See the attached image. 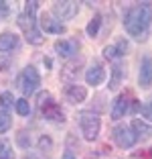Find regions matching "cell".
<instances>
[{
	"label": "cell",
	"mask_w": 152,
	"mask_h": 159,
	"mask_svg": "<svg viewBox=\"0 0 152 159\" xmlns=\"http://www.w3.org/2000/svg\"><path fill=\"white\" fill-rule=\"evenodd\" d=\"M150 23H152V2H138L130 6L124 16L126 33L134 37L136 41H146L150 35Z\"/></svg>",
	"instance_id": "cell-1"
},
{
	"label": "cell",
	"mask_w": 152,
	"mask_h": 159,
	"mask_svg": "<svg viewBox=\"0 0 152 159\" xmlns=\"http://www.w3.org/2000/svg\"><path fill=\"white\" fill-rule=\"evenodd\" d=\"M79 126H81V135L85 141H95L97 135H99V129H101V120L95 112L91 110H85L77 116Z\"/></svg>",
	"instance_id": "cell-2"
},
{
	"label": "cell",
	"mask_w": 152,
	"mask_h": 159,
	"mask_svg": "<svg viewBox=\"0 0 152 159\" xmlns=\"http://www.w3.org/2000/svg\"><path fill=\"white\" fill-rule=\"evenodd\" d=\"M39 108H41L43 116L51 122H65V112L61 110V106L51 98L49 92L39 94Z\"/></svg>",
	"instance_id": "cell-3"
},
{
	"label": "cell",
	"mask_w": 152,
	"mask_h": 159,
	"mask_svg": "<svg viewBox=\"0 0 152 159\" xmlns=\"http://www.w3.org/2000/svg\"><path fill=\"white\" fill-rule=\"evenodd\" d=\"M19 86H20V90H23L24 96L35 94V92H37V88L41 86V75H39V71L35 70L32 66H27L23 70V74H20Z\"/></svg>",
	"instance_id": "cell-4"
},
{
	"label": "cell",
	"mask_w": 152,
	"mask_h": 159,
	"mask_svg": "<svg viewBox=\"0 0 152 159\" xmlns=\"http://www.w3.org/2000/svg\"><path fill=\"white\" fill-rule=\"evenodd\" d=\"M114 141H116V145L120 147V149H130V147H134L136 145V135H134V131L130 129V126H126V125H118L114 129Z\"/></svg>",
	"instance_id": "cell-5"
},
{
	"label": "cell",
	"mask_w": 152,
	"mask_h": 159,
	"mask_svg": "<svg viewBox=\"0 0 152 159\" xmlns=\"http://www.w3.org/2000/svg\"><path fill=\"white\" fill-rule=\"evenodd\" d=\"M51 10L57 16V20H69L79 12V4L77 2H71V0H63V2H55Z\"/></svg>",
	"instance_id": "cell-6"
},
{
	"label": "cell",
	"mask_w": 152,
	"mask_h": 159,
	"mask_svg": "<svg viewBox=\"0 0 152 159\" xmlns=\"http://www.w3.org/2000/svg\"><path fill=\"white\" fill-rule=\"evenodd\" d=\"M103 80H106V70H103V66H101L99 61H93L91 66L87 67V71H85V82H87V86H99V84H103Z\"/></svg>",
	"instance_id": "cell-7"
},
{
	"label": "cell",
	"mask_w": 152,
	"mask_h": 159,
	"mask_svg": "<svg viewBox=\"0 0 152 159\" xmlns=\"http://www.w3.org/2000/svg\"><path fill=\"white\" fill-rule=\"evenodd\" d=\"M138 84L140 88H150L152 86V57L144 55L142 63H140V74H138Z\"/></svg>",
	"instance_id": "cell-8"
},
{
	"label": "cell",
	"mask_w": 152,
	"mask_h": 159,
	"mask_svg": "<svg viewBox=\"0 0 152 159\" xmlns=\"http://www.w3.org/2000/svg\"><path fill=\"white\" fill-rule=\"evenodd\" d=\"M81 67H83V59H81V57H79V59L69 61V63H65L63 70H61V80L75 84V80L79 78V74H81Z\"/></svg>",
	"instance_id": "cell-9"
},
{
	"label": "cell",
	"mask_w": 152,
	"mask_h": 159,
	"mask_svg": "<svg viewBox=\"0 0 152 159\" xmlns=\"http://www.w3.org/2000/svg\"><path fill=\"white\" fill-rule=\"evenodd\" d=\"M130 110V100H128V94H120V96H116V100L112 102V120H120L122 116H124L126 112Z\"/></svg>",
	"instance_id": "cell-10"
},
{
	"label": "cell",
	"mask_w": 152,
	"mask_h": 159,
	"mask_svg": "<svg viewBox=\"0 0 152 159\" xmlns=\"http://www.w3.org/2000/svg\"><path fill=\"white\" fill-rule=\"evenodd\" d=\"M41 29L45 31V33H51V35H63L67 29H65V25L61 23V20L53 19V16H49V14H41Z\"/></svg>",
	"instance_id": "cell-11"
},
{
	"label": "cell",
	"mask_w": 152,
	"mask_h": 159,
	"mask_svg": "<svg viewBox=\"0 0 152 159\" xmlns=\"http://www.w3.org/2000/svg\"><path fill=\"white\" fill-rule=\"evenodd\" d=\"M77 49H79V45L73 39H59V41H55V53L61 57H73L77 53Z\"/></svg>",
	"instance_id": "cell-12"
},
{
	"label": "cell",
	"mask_w": 152,
	"mask_h": 159,
	"mask_svg": "<svg viewBox=\"0 0 152 159\" xmlns=\"http://www.w3.org/2000/svg\"><path fill=\"white\" fill-rule=\"evenodd\" d=\"M65 98L69 100L71 104H81L83 100L87 98V90L79 84H69L65 88Z\"/></svg>",
	"instance_id": "cell-13"
},
{
	"label": "cell",
	"mask_w": 152,
	"mask_h": 159,
	"mask_svg": "<svg viewBox=\"0 0 152 159\" xmlns=\"http://www.w3.org/2000/svg\"><path fill=\"white\" fill-rule=\"evenodd\" d=\"M130 129L134 131V135H136V139H138V141H148L152 137V126L148 125V122L140 120V118H134Z\"/></svg>",
	"instance_id": "cell-14"
},
{
	"label": "cell",
	"mask_w": 152,
	"mask_h": 159,
	"mask_svg": "<svg viewBox=\"0 0 152 159\" xmlns=\"http://www.w3.org/2000/svg\"><path fill=\"white\" fill-rule=\"evenodd\" d=\"M19 43V37L14 33H2L0 35V51H12Z\"/></svg>",
	"instance_id": "cell-15"
},
{
	"label": "cell",
	"mask_w": 152,
	"mask_h": 159,
	"mask_svg": "<svg viewBox=\"0 0 152 159\" xmlns=\"http://www.w3.org/2000/svg\"><path fill=\"white\" fill-rule=\"evenodd\" d=\"M126 75V70L122 63H116L114 67H112V80H110V90H116L118 86H120V82L124 80Z\"/></svg>",
	"instance_id": "cell-16"
},
{
	"label": "cell",
	"mask_w": 152,
	"mask_h": 159,
	"mask_svg": "<svg viewBox=\"0 0 152 159\" xmlns=\"http://www.w3.org/2000/svg\"><path fill=\"white\" fill-rule=\"evenodd\" d=\"M19 27L24 31V35L31 33V31H35L37 29V25H35V19H32L31 14H20L19 16Z\"/></svg>",
	"instance_id": "cell-17"
},
{
	"label": "cell",
	"mask_w": 152,
	"mask_h": 159,
	"mask_svg": "<svg viewBox=\"0 0 152 159\" xmlns=\"http://www.w3.org/2000/svg\"><path fill=\"white\" fill-rule=\"evenodd\" d=\"M99 27H101V16H99V14H95V16H93V19L87 23V29H85V31H87L89 37H97Z\"/></svg>",
	"instance_id": "cell-18"
},
{
	"label": "cell",
	"mask_w": 152,
	"mask_h": 159,
	"mask_svg": "<svg viewBox=\"0 0 152 159\" xmlns=\"http://www.w3.org/2000/svg\"><path fill=\"white\" fill-rule=\"evenodd\" d=\"M14 106H16V112L20 114V116H28L31 114V104H28L27 98H20L14 102Z\"/></svg>",
	"instance_id": "cell-19"
},
{
	"label": "cell",
	"mask_w": 152,
	"mask_h": 159,
	"mask_svg": "<svg viewBox=\"0 0 152 159\" xmlns=\"http://www.w3.org/2000/svg\"><path fill=\"white\" fill-rule=\"evenodd\" d=\"M10 125H12L10 116L4 112V110H0V133H6V131L10 129Z\"/></svg>",
	"instance_id": "cell-20"
},
{
	"label": "cell",
	"mask_w": 152,
	"mask_h": 159,
	"mask_svg": "<svg viewBox=\"0 0 152 159\" xmlns=\"http://www.w3.org/2000/svg\"><path fill=\"white\" fill-rule=\"evenodd\" d=\"M12 102H16L14 96H12V92H2V94H0V104H2L4 108L12 106Z\"/></svg>",
	"instance_id": "cell-21"
},
{
	"label": "cell",
	"mask_w": 152,
	"mask_h": 159,
	"mask_svg": "<svg viewBox=\"0 0 152 159\" xmlns=\"http://www.w3.org/2000/svg\"><path fill=\"white\" fill-rule=\"evenodd\" d=\"M114 47H116V55H118V57L126 55V51H128V43H126V39H120Z\"/></svg>",
	"instance_id": "cell-22"
},
{
	"label": "cell",
	"mask_w": 152,
	"mask_h": 159,
	"mask_svg": "<svg viewBox=\"0 0 152 159\" xmlns=\"http://www.w3.org/2000/svg\"><path fill=\"white\" fill-rule=\"evenodd\" d=\"M51 147H53L51 139H49V137H45V135H43V137H41V141H39V149H41V151H49Z\"/></svg>",
	"instance_id": "cell-23"
},
{
	"label": "cell",
	"mask_w": 152,
	"mask_h": 159,
	"mask_svg": "<svg viewBox=\"0 0 152 159\" xmlns=\"http://www.w3.org/2000/svg\"><path fill=\"white\" fill-rule=\"evenodd\" d=\"M142 116L148 118V120H152V98H150V102H146L142 106Z\"/></svg>",
	"instance_id": "cell-24"
},
{
	"label": "cell",
	"mask_w": 152,
	"mask_h": 159,
	"mask_svg": "<svg viewBox=\"0 0 152 159\" xmlns=\"http://www.w3.org/2000/svg\"><path fill=\"white\" fill-rule=\"evenodd\" d=\"M103 57H106V59H114V57H118V55H116V47L114 45H106V47H103Z\"/></svg>",
	"instance_id": "cell-25"
},
{
	"label": "cell",
	"mask_w": 152,
	"mask_h": 159,
	"mask_svg": "<svg viewBox=\"0 0 152 159\" xmlns=\"http://www.w3.org/2000/svg\"><path fill=\"white\" fill-rule=\"evenodd\" d=\"M37 4L39 2H35V0H31V2H27V6H24V14H35V10H37Z\"/></svg>",
	"instance_id": "cell-26"
},
{
	"label": "cell",
	"mask_w": 152,
	"mask_h": 159,
	"mask_svg": "<svg viewBox=\"0 0 152 159\" xmlns=\"http://www.w3.org/2000/svg\"><path fill=\"white\" fill-rule=\"evenodd\" d=\"M19 145L20 147H28V145H31V139H27V133H19Z\"/></svg>",
	"instance_id": "cell-27"
},
{
	"label": "cell",
	"mask_w": 152,
	"mask_h": 159,
	"mask_svg": "<svg viewBox=\"0 0 152 159\" xmlns=\"http://www.w3.org/2000/svg\"><path fill=\"white\" fill-rule=\"evenodd\" d=\"M0 155H10L8 143H6V141H2V139H0Z\"/></svg>",
	"instance_id": "cell-28"
},
{
	"label": "cell",
	"mask_w": 152,
	"mask_h": 159,
	"mask_svg": "<svg viewBox=\"0 0 152 159\" xmlns=\"http://www.w3.org/2000/svg\"><path fill=\"white\" fill-rule=\"evenodd\" d=\"M132 159H152V151H146V153H138V155H132Z\"/></svg>",
	"instance_id": "cell-29"
},
{
	"label": "cell",
	"mask_w": 152,
	"mask_h": 159,
	"mask_svg": "<svg viewBox=\"0 0 152 159\" xmlns=\"http://www.w3.org/2000/svg\"><path fill=\"white\" fill-rule=\"evenodd\" d=\"M0 12H8V6H6L4 0H0Z\"/></svg>",
	"instance_id": "cell-30"
},
{
	"label": "cell",
	"mask_w": 152,
	"mask_h": 159,
	"mask_svg": "<svg viewBox=\"0 0 152 159\" xmlns=\"http://www.w3.org/2000/svg\"><path fill=\"white\" fill-rule=\"evenodd\" d=\"M61 159H75V155L71 153V151H65V153H63V157H61Z\"/></svg>",
	"instance_id": "cell-31"
},
{
	"label": "cell",
	"mask_w": 152,
	"mask_h": 159,
	"mask_svg": "<svg viewBox=\"0 0 152 159\" xmlns=\"http://www.w3.org/2000/svg\"><path fill=\"white\" fill-rule=\"evenodd\" d=\"M0 159H12V153L10 155H0Z\"/></svg>",
	"instance_id": "cell-32"
},
{
	"label": "cell",
	"mask_w": 152,
	"mask_h": 159,
	"mask_svg": "<svg viewBox=\"0 0 152 159\" xmlns=\"http://www.w3.org/2000/svg\"><path fill=\"white\" fill-rule=\"evenodd\" d=\"M87 159H91V157H87Z\"/></svg>",
	"instance_id": "cell-33"
},
{
	"label": "cell",
	"mask_w": 152,
	"mask_h": 159,
	"mask_svg": "<svg viewBox=\"0 0 152 159\" xmlns=\"http://www.w3.org/2000/svg\"><path fill=\"white\" fill-rule=\"evenodd\" d=\"M31 159H32V157H31Z\"/></svg>",
	"instance_id": "cell-34"
}]
</instances>
